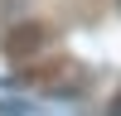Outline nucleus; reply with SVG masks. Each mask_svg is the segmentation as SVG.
<instances>
[{"instance_id": "obj_1", "label": "nucleus", "mask_w": 121, "mask_h": 116, "mask_svg": "<svg viewBox=\"0 0 121 116\" xmlns=\"http://www.w3.org/2000/svg\"><path fill=\"white\" fill-rule=\"evenodd\" d=\"M44 24H34V19H24L19 29H10V39H5V53L10 58H34L39 48H44Z\"/></svg>"}]
</instances>
